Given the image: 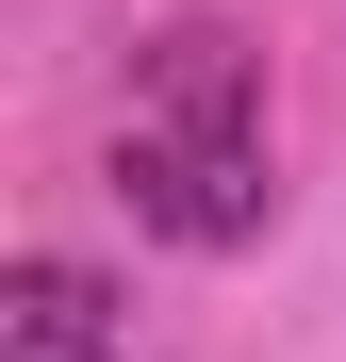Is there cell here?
Returning <instances> with one entry per match:
<instances>
[{"label":"cell","instance_id":"cell-2","mask_svg":"<svg viewBox=\"0 0 346 362\" xmlns=\"http://www.w3.org/2000/svg\"><path fill=\"white\" fill-rule=\"evenodd\" d=\"M0 362H115V280L99 264H0Z\"/></svg>","mask_w":346,"mask_h":362},{"label":"cell","instance_id":"cell-1","mask_svg":"<svg viewBox=\"0 0 346 362\" xmlns=\"http://www.w3.org/2000/svg\"><path fill=\"white\" fill-rule=\"evenodd\" d=\"M115 198L165 247H248L280 165H264V49L231 17H165L132 49V115H115Z\"/></svg>","mask_w":346,"mask_h":362},{"label":"cell","instance_id":"cell-3","mask_svg":"<svg viewBox=\"0 0 346 362\" xmlns=\"http://www.w3.org/2000/svg\"><path fill=\"white\" fill-rule=\"evenodd\" d=\"M115 362H132V346H115Z\"/></svg>","mask_w":346,"mask_h":362}]
</instances>
